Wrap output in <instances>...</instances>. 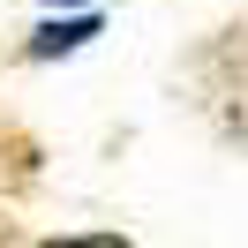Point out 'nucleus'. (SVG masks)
Segmentation results:
<instances>
[{
	"mask_svg": "<svg viewBox=\"0 0 248 248\" xmlns=\"http://www.w3.org/2000/svg\"><path fill=\"white\" fill-rule=\"evenodd\" d=\"M91 38H98V23H91V16H68V23L53 16L46 31L31 38V61H61V53H76V46H91Z\"/></svg>",
	"mask_w": 248,
	"mask_h": 248,
	"instance_id": "obj_1",
	"label": "nucleus"
},
{
	"mask_svg": "<svg viewBox=\"0 0 248 248\" xmlns=\"http://www.w3.org/2000/svg\"><path fill=\"white\" fill-rule=\"evenodd\" d=\"M46 248H128L121 233H83V241H46Z\"/></svg>",
	"mask_w": 248,
	"mask_h": 248,
	"instance_id": "obj_2",
	"label": "nucleus"
},
{
	"mask_svg": "<svg viewBox=\"0 0 248 248\" xmlns=\"http://www.w3.org/2000/svg\"><path fill=\"white\" fill-rule=\"evenodd\" d=\"M46 8H53V16H61V8H83V0H46Z\"/></svg>",
	"mask_w": 248,
	"mask_h": 248,
	"instance_id": "obj_3",
	"label": "nucleus"
}]
</instances>
